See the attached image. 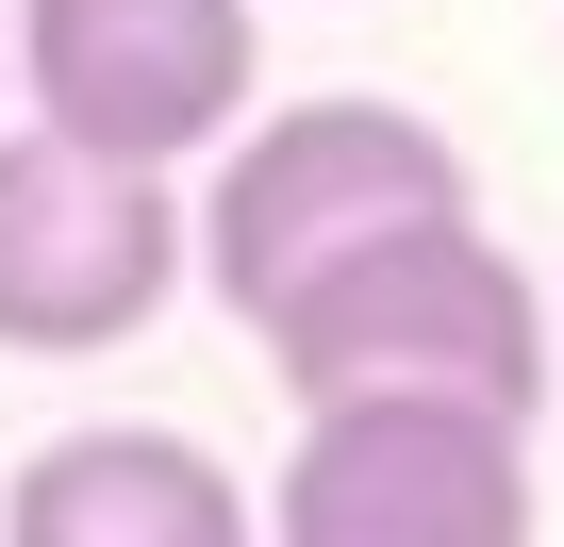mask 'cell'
Returning a JSON list of instances; mask_svg holds the SVG:
<instances>
[{
	"mask_svg": "<svg viewBox=\"0 0 564 547\" xmlns=\"http://www.w3.org/2000/svg\"><path fill=\"white\" fill-rule=\"evenodd\" d=\"M249 332H265L282 398H498L531 431L564 398V299L481 232V199H432V216L333 249L316 283H282Z\"/></svg>",
	"mask_w": 564,
	"mask_h": 547,
	"instance_id": "1",
	"label": "cell"
},
{
	"mask_svg": "<svg viewBox=\"0 0 564 547\" xmlns=\"http://www.w3.org/2000/svg\"><path fill=\"white\" fill-rule=\"evenodd\" d=\"M432 199H465V150L415 100H382V84L265 100V117L216 133V183H199V299L249 332L282 283H316L333 249H366V232H399Z\"/></svg>",
	"mask_w": 564,
	"mask_h": 547,
	"instance_id": "2",
	"label": "cell"
},
{
	"mask_svg": "<svg viewBox=\"0 0 564 547\" xmlns=\"http://www.w3.org/2000/svg\"><path fill=\"white\" fill-rule=\"evenodd\" d=\"M183 283H199L183 166L84 150V133H51V117L0 133V349H18V365H100V349H133Z\"/></svg>",
	"mask_w": 564,
	"mask_h": 547,
	"instance_id": "3",
	"label": "cell"
},
{
	"mask_svg": "<svg viewBox=\"0 0 564 547\" xmlns=\"http://www.w3.org/2000/svg\"><path fill=\"white\" fill-rule=\"evenodd\" d=\"M531 415L498 398H300L265 547H531Z\"/></svg>",
	"mask_w": 564,
	"mask_h": 547,
	"instance_id": "4",
	"label": "cell"
},
{
	"mask_svg": "<svg viewBox=\"0 0 564 547\" xmlns=\"http://www.w3.org/2000/svg\"><path fill=\"white\" fill-rule=\"evenodd\" d=\"M18 100L84 150L199 166L265 100V0H18Z\"/></svg>",
	"mask_w": 564,
	"mask_h": 547,
	"instance_id": "5",
	"label": "cell"
},
{
	"mask_svg": "<svg viewBox=\"0 0 564 547\" xmlns=\"http://www.w3.org/2000/svg\"><path fill=\"white\" fill-rule=\"evenodd\" d=\"M0 547H265V497L199 431L100 415V431H51L0 481Z\"/></svg>",
	"mask_w": 564,
	"mask_h": 547,
	"instance_id": "6",
	"label": "cell"
},
{
	"mask_svg": "<svg viewBox=\"0 0 564 547\" xmlns=\"http://www.w3.org/2000/svg\"><path fill=\"white\" fill-rule=\"evenodd\" d=\"M0 51H18V18H0Z\"/></svg>",
	"mask_w": 564,
	"mask_h": 547,
	"instance_id": "7",
	"label": "cell"
}]
</instances>
